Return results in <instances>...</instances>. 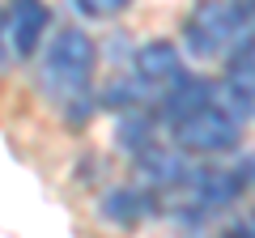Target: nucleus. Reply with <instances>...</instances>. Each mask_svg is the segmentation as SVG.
Wrapping results in <instances>:
<instances>
[{"instance_id":"obj_1","label":"nucleus","mask_w":255,"mask_h":238,"mask_svg":"<svg viewBox=\"0 0 255 238\" xmlns=\"http://www.w3.org/2000/svg\"><path fill=\"white\" fill-rule=\"evenodd\" d=\"M251 21L238 9V0H196V9L183 21V43L196 60H221L234 55L251 38Z\"/></svg>"},{"instance_id":"obj_2","label":"nucleus","mask_w":255,"mask_h":238,"mask_svg":"<svg viewBox=\"0 0 255 238\" xmlns=\"http://www.w3.org/2000/svg\"><path fill=\"white\" fill-rule=\"evenodd\" d=\"M94 64H98V47L85 30L68 26L51 38L43 55V85L55 94L60 102H81V94L90 90Z\"/></svg>"},{"instance_id":"obj_3","label":"nucleus","mask_w":255,"mask_h":238,"mask_svg":"<svg viewBox=\"0 0 255 238\" xmlns=\"http://www.w3.org/2000/svg\"><path fill=\"white\" fill-rule=\"evenodd\" d=\"M174 132V145L187 149V153H230V149H238V140H243V123H238V115L226 107V102H204V107L187 111V115H179L170 123Z\"/></svg>"},{"instance_id":"obj_4","label":"nucleus","mask_w":255,"mask_h":238,"mask_svg":"<svg viewBox=\"0 0 255 238\" xmlns=\"http://www.w3.org/2000/svg\"><path fill=\"white\" fill-rule=\"evenodd\" d=\"M183 55L174 43H149L136 51V64H132V102H162L174 85L183 81Z\"/></svg>"},{"instance_id":"obj_5","label":"nucleus","mask_w":255,"mask_h":238,"mask_svg":"<svg viewBox=\"0 0 255 238\" xmlns=\"http://www.w3.org/2000/svg\"><path fill=\"white\" fill-rule=\"evenodd\" d=\"M47 26H51V9L43 0H13L9 13L0 17V34H4V51L26 60L34 55V47L43 43Z\"/></svg>"},{"instance_id":"obj_6","label":"nucleus","mask_w":255,"mask_h":238,"mask_svg":"<svg viewBox=\"0 0 255 238\" xmlns=\"http://www.w3.org/2000/svg\"><path fill=\"white\" fill-rule=\"evenodd\" d=\"M226 107L234 115H251L255 119V34L230 55V68H226Z\"/></svg>"},{"instance_id":"obj_7","label":"nucleus","mask_w":255,"mask_h":238,"mask_svg":"<svg viewBox=\"0 0 255 238\" xmlns=\"http://www.w3.org/2000/svg\"><path fill=\"white\" fill-rule=\"evenodd\" d=\"M149 209H153V200L140 196V192H111L107 200H102V217H107V221H119V226L140 221Z\"/></svg>"},{"instance_id":"obj_8","label":"nucleus","mask_w":255,"mask_h":238,"mask_svg":"<svg viewBox=\"0 0 255 238\" xmlns=\"http://www.w3.org/2000/svg\"><path fill=\"white\" fill-rule=\"evenodd\" d=\"M132 0H77V9L90 13V17H115V13H124Z\"/></svg>"},{"instance_id":"obj_9","label":"nucleus","mask_w":255,"mask_h":238,"mask_svg":"<svg viewBox=\"0 0 255 238\" xmlns=\"http://www.w3.org/2000/svg\"><path fill=\"white\" fill-rule=\"evenodd\" d=\"M234 179H238V187H243V192H255V153H247L243 162L234 166Z\"/></svg>"},{"instance_id":"obj_10","label":"nucleus","mask_w":255,"mask_h":238,"mask_svg":"<svg viewBox=\"0 0 255 238\" xmlns=\"http://www.w3.org/2000/svg\"><path fill=\"white\" fill-rule=\"evenodd\" d=\"M221 238H255V221H251V226H238V230H230V234H221Z\"/></svg>"},{"instance_id":"obj_11","label":"nucleus","mask_w":255,"mask_h":238,"mask_svg":"<svg viewBox=\"0 0 255 238\" xmlns=\"http://www.w3.org/2000/svg\"><path fill=\"white\" fill-rule=\"evenodd\" d=\"M238 9L247 13V21H251V30H255V0H238Z\"/></svg>"},{"instance_id":"obj_12","label":"nucleus","mask_w":255,"mask_h":238,"mask_svg":"<svg viewBox=\"0 0 255 238\" xmlns=\"http://www.w3.org/2000/svg\"><path fill=\"white\" fill-rule=\"evenodd\" d=\"M0 55H4V34H0Z\"/></svg>"}]
</instances>
